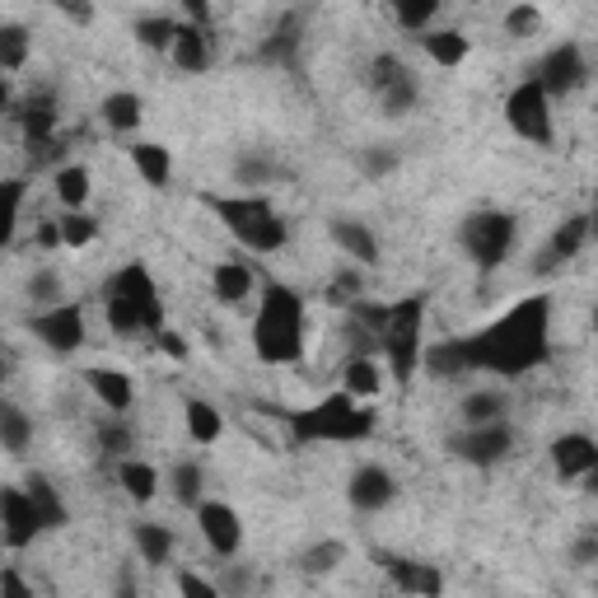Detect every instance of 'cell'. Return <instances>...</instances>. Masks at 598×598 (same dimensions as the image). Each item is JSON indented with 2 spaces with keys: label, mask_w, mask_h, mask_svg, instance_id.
<instances>
[{
  "label": "cell",
  "mask_w": 598,
  "mask_h": 598,
  "mask_svg": "<svg viewBox=\"0 0 598 598\" xmlns=\"http://www.w3.org/2000/svg\"><path fill=\"white\" fill-rule=\"evenodd\" d=\"M290 430L299 445H355V440H370L374 435V412H365L361 397L342 388V393L318 397L305 412H295Z\"/></svg>",
  "instance_id": "277c9868"
},
{
  "label": "cell",
  "mask_w": 598,
  "mask_h": 598,
  "mask_svg": "<svg viewBox=\"0 0 598 598\" xmlns=\"http://www.w3.org/2000/svg\"><path fill=\"white\" fill-rule=\"evenodd\" d=\"M173 62L178 71H206L211 66V38H206V24H183L178 29V43H173Z\"/></svg>",
  "instance_id": "44dd1931"
},
{
  "label": "cell",
  "mask_w": 598,
  "mask_h": 598,
  "mask_svg": "<svg viewBox=\"0 0 598 598\" xmlns=\"http://www.w3.org/2000/svg\"><path fill=\"white\" fill-rule=\"evenodd\" d=\"M0 589H6L10 598H29V585H24V580H19V575H14V570H6V575H0Z\"/></svg>",
  "instance_id": "db71d44e"
},
{
  "label": "cell",
  "mask_w": 598,
  "mask_h": 598,
  "mask_svg": "<svg viewBox=\"0 0 598 598\" xmlns=\"http://www.w3.org/2000/svg\"><path fill=\"white\" fill-rule=\"evenodd\" d=\"M211 211L221 215L225 229H229L244 248H253V253H276V248H286V238H290L286 215L276 211L267 196H257V192H244V196H211Z\"/></svg>",
  "instance_id": "5b68a950"
},
{
  "label": "cell",
  "mask_w": 598,
  "mask_h": 598,
  "mask_svg": "<svg viewBox=\"0 0 598 598\" xmlns=\"http://www.w3.org/2000/svg\"><path fill=\"white\" fill-rule=\"evenodd\" d=\"M332 244L342 248L351 263H361V267L378 263V238H374V229L361 225V221H332Z\"/></svg>",
  "instance_id": "d6986e66"
},
{
  "label": "cell",
  "mask_w": 598,
  "mask_h": 598,
  "mask_svg": "<svg viewBox=\"0 0 598 598\" xmlns=\"http://www.w3.org/2000/svg\"><path fill=\"white\" fill-rule=\"evenodd\" d=\"M29 495H33V505H38V514H43V524L47 528H62L66 524V501H62V495H56V487L47 482V477H29Z\"/></svg>",
  "instance_id": "d6a6232c"
},
{
  "label": "cell",
  "mask_w": 598,
  "mask_h": 598,
  "mask_svg": "<svg viewBox=\"0 0 598 598\" xmlns=\"http://www.w3.org/2000/svg\"><path fill=\"white\" fill-rule=\"evenodd\" d=\"M52 6L66 19H75V24H94V0H52Z\"/></svg>",
  "instance_id": "f6af8a7d"
},
{
  "label": "cell",
  "mask_w": 598,
  "mask_h": 598,
  "mask_svg": "<svg viewBox=\"0 0 598 598\" xmlns=\"http://www.w3.org/2000/svg\"><path fill=\"white\" fill-rule=\"evenodd\" d=\"M468 365L472 374H505L520 378L537 365H547L552 355V299L528 295L520 305H510L501 318H491L487 328H477L463 337Z\"/></svg>",
  "instance_id": "6da1fadb"
},
{
  "label": "cell",
  "mask_w": 598,
  "mask_h": 598,
  "mask_svg": "<svg viewBox=\"0 0 598 598\" xmlns=\"http://www.w3.org/2000/svg\"><path fill=\"white\" fill-rule=\"evenodd\" d=\"M196 528H202L206 547L221 556V562H229V556L244 547V524H238L234 505H225V501H202L196 505Z\"/></svg>",
  "instance_id": "5bb4252c"
},
{
  "label": "cell",
  "mask_w": 598,
  "mask_h": 598,
  "mask_svg": "<svg viewBox=\"0 0 598 598\" xmlns=\"http://www.w3.org/2000/svg\"><path fill=\"white\" fill-rule=\"evenodd\" d=\"M56 202L66 211H79L89 202V169L85 164H62L56 169Z\"/></svg>",
  "instance_id": "4dcf8cb0"
},
{
  "label": "cell",
  "mask_w": 598,
  "mask_h": 598,
  "mask_svg": "<svg viewBox=\"0 0 598 598\" xmlns=\"http://www.w3.org/2000/svg\"><path fill=\"white\" fill-rule=\"evenodd\" d=\"M154 337H159V346H164V351L173 355V361H188V346H183V342H178V337H173L169 328H159Z\"/></svg>",
  "instance_id": "f5cc1de1"
},
{
  "label": "cell",
  "mask_w": 598,
  "mask_h": 598,
  "mask_svg": "<svg viewBox=\"0 0 598 598\" xmlns=\"http://www.w3.org/2000/svg\"><path fill=\"white\" fill-rule=\"evenodd\" d=\"M388 575H393V585H397V589H407V594H426V598H435V594L445 589L440 570H435V566H421V562H388Z\"/></svg>",
  "instance_id": "484cf974"
},
{
  "label": "cell",
  "mask_w": 598,
  "mask_h": 598,
  "mask_svg": "<svg viewBox=\"0 0 598 598\" xmlns=\"http://www.w3.org/2000/svg\"><path fill=\"white\" fill-rule=\"evenodd\" d=\"M104 313H108V328L117 337H136V332L154 337L159 328H164V305H159L154 276L141 263L117 267L104 286Z\"/></svg>",
  "instance_id": "3957f363"
},
{
  "label": "cell",
  "mask_w": 598,
  "mask_h": 598,
  "mask_svg": "<svg viewBox=\"0 0 598 598\" xmlns=\"http://www.w3.org/2000/svg\"><path fill=\"white\" fill-rule=\"evenodd\" d=\"M178 589H183V594H202V598H215V594H221V585H211V580H202V575H192V570L178 575Z\"/></svg>",
  "instance_id": "681fc988"
},
{
  "label": "cell",
  "mask_w": 598,
  "mask_h": 598,
  "mask_svg": "<svg viewBox=\"0 0 598 598\" xmlns=\"http://www.w3.org/2000/svg\"><path fill=\"white\" fill-rule=\"evenodd\" d=\"M29 299H33V309H52V305H62L66 290H62V276L56 271H33L29 276Z\"/></svg>",
  "instance_id": "ab89813d"
},
{
  "label": "cell",
  "mask_w": 598,
  "mask_h": 598,
  "mask_svg": "<svg viewBox=\"0 0 598 598\" xmlns=\"http://www.w3.org/2000/svg\"><path fill=\"white\" fill-rule=\"evenodd\" d=\"M24 62H29V29L24 24H6L0 29V66L14 75V71H24Z\"/></svg>",
  "instance_id": "74e56055"
},
{
  "label": "cell",
  "mask_w": 598,
  "mask_h": 598,
  "mask_svg": "<svg viewBox=\"0 0 598 598\" xmlns=\"http://www.w3.org/2000/svg\"><path fill=\"white\" fill-rule=\"evenodd\" d=\"M537 24H543V14H537L533 6H514V10L505 14V33H510V38H533Z\"/></svg>",
  "instance_id": "7bdbcfd3"
},
{
  "label": "cell",
  "mask_w": 598,
  "mask_h": 598,
  "mask_svg": "<svg viewBox=\"0 0 598 598\" xmlns=\"http://www.w3.org/2000/svg\"><path fill=\"white\" fill-rule=\"evenodd\" d=\"M393 495H397V477H393L384 463L355 468V472H351V482H346V501L361 510V514L388 510V505H393Z\"/></svg>",
  "instance_id": "9a60e30c"
},
{
  "label": "cell",
  "mask_w": 598,
  "mask_h": 598,
  "mask_svg": "<svg viewBox=\"0 0 598 598\" xmlns=\"http://www.w3.org/2000/svg\"><path fill=\"white\" fill-rule=\"evenodd\" d=\"M463 421L468 426H487V421H505V397L495 388H477L463 397Z\"/></svg>",
  "instance_id": "836d02e7"
},
{
  "label": "cell",
  "mask_w": 598,
  "mask_h": 598,
  "mask_svg": "<svg viewBox=\"0 0 598 598\" xmlns=\"http://www.w3.org/2000/svg\"><path fill=\"white\" fill-rule=\"evenodd\" d=\"M173 495H178V505H202V468L196 463H178L173 468Z\"/></svg>",
  "instance_id": "60d3db41"
},
{
  "label": "cell",
  "mask_w": 598,
  "mask_h": 598,
  "mask_svg": "<svg viewBox=\"0 0 598 598\" xmlns=\"http://www.w3.org/2000/svg\"><path fill=\"white\" fill-rule=\"evenodd\" d=\"M211 290L221 305H244V299L253 295V271L244 263H221L211 271Z\"/></svg>",
  "instance_id": "d4e9b609"
},
{
  "label": "cell",
  "mask_w": 598,
  "mask_h": 598,
  "mask_svg": "<svg viewBox=\"0 0 598 598\" xmlns=\"http://www.w3.org/2000/svg\"><path fill=\"white\" fill-rule=\"evenodd\" d=\"M585 238H589V215H570V221L556 229L547 238V248L537 253V271H552V267H566L575 253L585 248Z\"/></svg>",
  "instance_id": "ac0fdd59"
},
{
  "label": "cell",
  "mask_w": 598,
  "mask_h": 598,
  "mask_svg": "<svg viewBox=\"0 0 598 598\" xmlns=\"http://www.w3.org/2000/svg\"><path fill=\"white\" fill-rule=\"evenodd\" d=\"M580 482H585V491H589V495H598V463H594V468L580 477Z\"/></svg>",
  "instance_id": "11a10c76"
},
{
  "label": "cell",
  "mask_w": 598,
  "mask_h": 598,
  "mask_svg": "<svg viewBox=\"0 0 598 598\" xmlns=\"http://www.w3.org/2000/svg\"><path fill=\"white\" fill-rule=\"evenodd\" d=\"M589 234H598V211H589Z\"/></svg>",
  "instance_id": "9f6ffc18"
},
{
  "label": "cell",
  "mask_w": 598,
  "mask_h": 598,
  "mask_svg": "<svg viewBox=\"0 0 598 598\" xmlns=\"http://www.w3.org/2000/svg\"><path fill=\"white\" fill-rule=\"evenodd\" d=\"M510 449H514V430H510L505 421L468 426V430L453 440V453L463 458V463H472V468H495V463H505Z\"/></svg>",
  "instance_id": "7c38bea8"
},
{
  "label": "cell",
  "mask_w": 598,
  "mask_h": 598,
  "mask_svg": "<svg viewBox=\"0 0 598 598\" xmlns=\"http://www.w3.org/2000/svg\"><path fill=\"white\" fill-rule=\"evenodd\" d=\"M38 244H43V248H56V244H66V238H62V221H43V225H38Z\"/></svg>",
  "instance_id": "816d5d0a"
},
{
  "label": "cell",
  "mask_w": 598,
  "mask_h": 598,
  "mask_svg": "<svg viewBox=\"0 0 598 598\" xmlns=\"http://www.w3.org/2000/svg\"><path fill=\"white\" fill-rule=\"evenodd\" d=\"M0 440H6V453H24L33 440V421L14 403L0 407Z\"/></svg>",
  "instance_id": "d590c367"
},
{
  "label": "cell",
  "mask_w": 598,
  "mask_h": 598,
  "mask_svg": "<svg viewBox=\"0 0 598 598\" xmlns=\"http://www.w3.org/2000/svg\"><path fill=\"white\" fill-rule=\"evenodd\" d=\"M178 29L183 24H173V19H141V24H136V38H141L150 52H173Z\"/></svg>",
  "instance_id": "f35d334b"
},
{
  "label": "cell",
  "mask_w": 598,
  "mask_h": 598,
  "mask_svg": "<svg viewBox=\"0 0 598 598\" xmlns=\"http://www.w3.org/2000/svg\"><path fill=\"white\" fill-rule=\"evenodd\" d=\"M594 328H598V309H594Z\"/></svg>",
  "instance_id": "6f0895ef"
},
{
  "label": "cell",
  "mask_w": 598,
  "mask_h": 598,
  "mask_svg": "<svg viewBox=\"0 0 598 598\" xmlns=\"http://www.w3.org/2000/svg\"><path fill=\"white\" fill-rule=\"evenodd\" d=\"M421 47H426L430 62H435V66H445V71L468 62V38L458 33V29H426Z\"/></svg>",
  "instance_id": "7402d4cb"
},
{
  "label": "cell",
  "mask_w": 598,
  "mask_h": 598,
  "mask_svg": "<svg viewBox=\"0 0 598 598\" xmlns=\"http://www.w3.org/2000/svg\"><path fill=\"white\" fill-rule=\"evenodd\" d=\"M421 365H426L435 378H463V374H472L468 351H463V337H449V342L430 346V351L421 355Z\"/></svg>",
  "instance_id": "603a6c76"
},
{
  "label": "cell",
  "mask_w": 598,
  "mask_h": 598,
  "mask_svg": "<svg viewBox=\"0 0 598 598\" xmlns=\"http://www.w3.org/2000/svg\"><path fill=\"white\" fill-rule=\"evenodd\" d=\"M421 337H426V295H407L397 305L384 309V328H378V351L393 378H412V370L421 365Z\"/></svg>",
  "instance_id": "8992f818"
},
{
  "label": "cell",
  "mask_w": 598,
  "mask_h": 598,
  "mask_svg": "<svg viewBox=\"0 0 598 598\" xmlns=\"http://www.w3.org/2000/svg\"><path fill=\"white\" fill-rule=\"evenodd\" d=\"M570 562H575V566H594V562H598V533H585L580 543L570 547Z\"/></svg>",
  "instance_id": "7dc6e473"
},
{
  "label": "cell",
  "mask_w": 598,
  "mask_h": 598,
  "mask_svg": "<svg viewBox=\"0 0 598 598\" xmlns=\"http://www.w3.org/2000/svg\"><path fill=\"white\" fill-rule=\"evenodd\" d=\"M346 393H355L365 403V397H378L384 393V365L374 361V355H351L346 365Z\"/></svg>",
  "instance_id": "f1b7e54d"
},
{
  "label": "cell",
  "mask_w": 598,
  "mask_h": 598,
  "mask_svg": "<svg viewBox=\"0 0 598 598\" xmlns=\"http://www.w3.org/2000/svg\"><path fill=\"white\" fill-rule=\"evenodd\" d=\"M188 435L196 445H215L225 435V416L215 412L206 397H188Z\"/></svg>",
  "instance_id": "83f0119b"
},
{
  "label": "cell",
  "mask_w": 598,
  "mask_h": 598,
  "mask_svg": "<svg viewBox=\"0 0 598 598\" xmlns=\"http://www.w3.org/2000/svg\"><path fill=\"white\" fill-rule=\"evenodd\" d=\"M62 238H66V248H89L98 238V221H94V215H85V211H66Z\"/></svg>",
  "instance_id": "b9f144b4"
},
{
  "label": "cell",
  "mask_w": 598,
  "mask_h": 598,
  "mask_svg": "<svg viewBox=\"0 0 598 598\" xmlns=\"http://www.w3.org/2000/svg\"><path fill=\"white\" fill-rule=\"evenodd\" d=\"M131 164H136V173H141L150 188H169V178H173V159H169V150H164V146H154V141L131 146Z\"/></svg>",
  "instance_id": "4316f807"
},
{
  "label": "cell",
  "mask_w": 598,
  "mask_h": 598,
  "mask_svg": "<svg viewBox=\"0 0 598 598\" xmlns=\"http://www.w3.org/2000/svg\"><path fill=\"white\" fill-rule=\"evenodd\" d=\"M117 482H122V491L136 505H150L159 495V472L150 463H141V458H122V463H117Z\"/></svg>",
  "instance_id": "cb8c5ba5"
},
{
  "label": "cell",
  "mask_w": 598,
  "mask_h": 598,
  "mask_svg": "<svg viewBox=\"0 0 598 598\" xmlns=\"http://www.w3.org/2000/svg\"><path fill=\"white\" fill-rule=\"evenodd\" d=\"M178 6L188 10V24H206L211 19V0H178Z\"/></svg>",
  "instance_id": "f907efd6"
},
{
  "label": "cell",
  "mask_w": 598,
  "mask_h": 598,
  "mask_svg": "<svg viewBox=\"0 0 598 598\" xmlns=\"http://www.w3.org/2000/svg\"><path fill=\"white\" fill-rule=\"evenodd\" d=\"M514 238H520V221L510 211H472L463 229H458V244L472 257V267H482V271H495L505 263Z\"/></svg>",
  "instance_id": "52a82bcc"
},
{
  "label": "cell",
  "mask_w": 598,
  "mask_h": 598,
  "mask_svg": "<svg viewBox=\"0 0 598 598\" xmlns=\"http://www.w3.org/2000/svg\"><path fill=\"white\" fill-rule=\"evenodd\" d=\"M505 122L520 141L552 146V94L537 85V79H524V85L510 89V98H505Z\"/></svg>",
  "instance_id": "ba28073f"
},
{
  "label": "cell",
  "mask_w": 598,
  "mask_h": 598,
  "mask_svg": "<svg viewBox=\"0 0 598 598\" xmlns=\"http://www.w3.org/2000/svg\"><path fill=\"white\" fill-rule=\"evenodd\" d=\"M33 337L56 355H75L85 346V309L71 305V299H62V305H52V309H38Z\"/></svg>",
  "instance_id": "30bf717a"
},
{
  "label": "cell",
  "mask_w": 598,
  "mask_h": 598,
  "mask_svg": "<svg viewBox=\"0 0 598 598\" xmlns=\"http://www.w3.org/2000/svg\"><path fill=\"white\" fill-rule=\"evenodd\" d=\"M98 445H104L113 458H127V449H131V435H127L122 426H104V430H98Z\"/></svg>",
  "instance_id": "ee69618b"
},
{
  "label": "cell",
  "mask_w": 598,
  "mask_h": 598,
  "mask_svg": "<svg viewBox=\"0 0 598 598\" xmlns=\"http://www.w3.org/2000/svg\"><path fill=\"white\" fill-rule=\"evenodd\" d=\"M537 85H543L552 98L556 94H575L589 79V66H585V52L575 47V43H562V47H552L543 62H537Z\"/></svg>",
  "instance_id": "4fadbf2b"
},
{
  "label": "cell",
  "mask_w": 598,
  "mask_h": 598,
  "mask_svg": "<svg viewBox=\"0 0 598 598\" xmlns=\"http://www.w3.org/2000/svg\"><path fill=\"white\" fill-rule=\"evenodd\" d=\"M271 178V164L263 159V164H257V159H244V164H238V183L244 188H253V183H267Z\"/></svg>",
  "instance_id": "c3c4849f"
},
{
  "label": "cell",
  "mask_w": 598,
  "mask_h": 598,
  "mask_svg": "<svg viewBox=\"0 0 598 598\" xmlns=\"http://www.w3.org/2000/svg\"><path fill=\"white\" fill-rule=\"evenodd\" d=\"M598 463V440H589V435L570 430V435H556L552 440V468L566 477V482H580V477Z\"/></svg>",
  "instance_id": "2e32d148"
},
{
  "label": "cell",
  "mask_w": 598,
  "mask_h": 598,
  "mask_svg": "<svg viewBox=\"0 0 598 598\" xmlns=\"http://www.w3.org/2000/svg\"><path fill=\"white\" fill-rule=\"evenodd\" d=\"M253 351L267 365H295L305 355V299L290 286H267L253 318Z\"/></svg>",
  "instance_id": "7a4b0ae2"
},
{
  "label": "cell",
  "mask_w": 598,
  "mask_h": 598,
  "mask_svg": "<svg viewBox=\"0 0 598 598\" xmlns=\"http://www.w3.org/2000/svg\"><path fill=\"white\" fill-rule=\"evenodd\" d=\"M14 117H19V127H24L29 146H33V141H52L56 122H62V113H56V94H52V89H33L24 104H19Z\"/></svg>",
  "instance_id": "e0dca14e"
},
{
  "label": "cell",
  "mask_w": 598,
  "mask_h": 598,
  "mask_svg": "<svg viewBox=\"0 0 598 598\" xmlns=\"http://www.w3.org/2000/svg\"><path fill=\"white\" fill-rule=\"evenodd\" d=\"M384 6L393 10V19H397V24H403L407 33H426L430 19L440 14L445 0H384Z\"/></svg>",
  "instance_id": "1f68e13d"
},
{
  "label": "cell",
  "mask_w": 598,
  "mask_h": 598,
  "mask_svg": "<svg viewBox=\"0 0 598 598\" xmlns=\"http://www.w3.org/2000/svg\"><path fill=\"white\" fill-rule=\"evenodd\" d=\"M393 164H397V154H388V150H370V154H361V169H365L370 178H384Z\"/></svg>",
  "instance_id": "bcb514c9"
},
{
  "label": "cell",
  "mask_w": 598,
  "mask_h": 598,
  "mask_svg": "<svg viewBox=\"0 0 598 598\" xmlns=\"http://www.w3.org/2000/svg\"><path fill=\"white\" fill-rule=\"evenodd\" d=\"M141 117H146V104H141L136 94L117 89V94L104 98V122H108L113 131H136V127H141Z\"/></svg>",
  "instance_id": "f546056e"
},
{
  "label": "cell",
  "mask_w": 598,
  "mask_h": 598,
  "mask_svg": "<svg viewBox=\"0 0 598 598\" xmlns=\"http://www.w3.org/2000/svg\"><path fill=\"white\" fill-rule=\"evenodd\" d=\"M136 552H141V562L164 566L173 556V533L159 528V524H136Z\"/></svg>",
  "instance_id": "e575fe53"
},
{
  "label": "cell",
  "mask_w": 598,
  "mask_h": 598,
  "mask_svg": "<svg viewBox=\"0 0 598 598\" xmlns=\"http://www.w3.org/2000/svg\"><path fill=\"white\" fill-rule=\"evenodd\" d=\"M85 378H89V388H94V397H98V403H104V407H108L113 416L131 407V397H136V388H131V378H127L122 370L94 365V370H89Z\"/></svg>",
  "instance_id": "ffe728a7"
},
{
  "label": "cell",
  "mask_w": 598,
  "mask_h": 598,
  "mask_svg": "<svg viewBox=\"0 0 598 598\" xmlns=\"http://www.w3.org/2000/svg\"><path fill=\"white\" fill-rule=\"evenodd\" d=\"M370 89L378 98V108H384L388 117H407L416 108V98H421V89H416V75L397 62L393 52L384 56H374V66H370Z\"/></svg>",
  "instance_id": "9c48e42d"
},
{
  "label": "cell",
  "mask_w": 598,
  "mask_h": 598,
  "mask_svg": "<svg viewBox=\"0 0 598 598\" xmlns=\"http://www.w3.org/2000/svg\"><path fill=\"white\" fill-rule=\"evenodd\" d=\"M38 533H47V524L38 514L29 487H6L0 491V537H6V547L24 552L29 543H38Z\"/></svg>",
  "instance_id": "8fae6325"
},
{
  "label": "cell",
  "mask_w": 598,
  "mask_h": 598,
  "mask_svg": "<svg viewBox=\"0 0 598 598\" xmlns=\"http://www.w3.org/2000/svg\"><path fill=\"white\" fill-rule=\"evenodd\" d=\"M346 562V547L337 543V537H328V543H318V547H309V552H299V570L305 575H328V570H337Z\"/></svg>",
  "instance_id": "8d00e7d4"
}]
</instances>
